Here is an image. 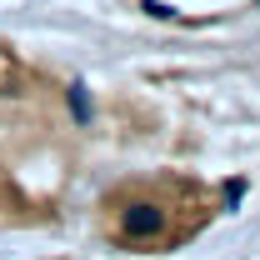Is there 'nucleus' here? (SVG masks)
I'll return each mask as SVG.
<instances>
[{"mask_svg":"<svg viewBox=\"0 0 260 260\" xmlns=\"http://www.w3.org/2000/svg\"><path fill=\"white\" fill-rule=\"evenodd\" d=\"M215 215V195L190 175H140L105 195L100 225L120 250H175Z\"/></svg>","mask_w":260,"mask_h":260,"instance_id":"2","label":"nucleus"},{"mask_svg":"<svg viewBox=\"0 0 260 260\" xmlns=\"http://www.w3.org/2000/svg\"><path fill=\"white\" fill-rule=\"evenodd\" d=\"M70 140L60 85L0 45V215H45L55 205Z\"/></svg>","mask_w":260,"mask_h":260,"instance_id":"1","label":"nucleus"}]
</instances>
